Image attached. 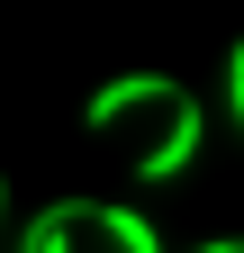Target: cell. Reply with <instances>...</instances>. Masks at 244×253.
<instances>
[{
    "label": "cell",
    "mask_w": 244,
    "mask_h": 253,
    "mask_svg": "<svg viewBox=\"0 0 244 253\" xmlns=\"http://www.w3.org/2000/svg\"><path fill=\"white\" fill-rule=\"evenodd\" d=\"M181 100H190L181 82H163V73H127V82H100V90H90L81 126H90V136H109L118 118H136V109H181Z\"/></svg>",
    "instance_id": "obj_1"
},
{
    "label": "cell",
    "mask_w": 244,
    "mask_h": 253,
    "mask_svg": "<svg viewBox=\"0 0 244 253\" xmlns=\"http://www.w3.org/2000/svg\"><path fill=\"white\" fill-rule=\"evenodd\" d=\"M226 118H235V126H244V37H235V45H226Z\"/></svg>",
    "instance_id": "obj_5"
},
{
    "label": "cell",
    "mask_w": 244,
    "mask_h": 253,
    "mask_svg": "<svg viewBox=\"0 0 244 253\" xmlns=\"http://www.w3.org/2000/svg\"><path fill=\"white\" fill-rule=\"evenodd\" d=\"M90 208H100V199H54V208H37L27 235H18V253H64V244L90 226Z\"/></svg>",
    "instance_id": "obj_3"
},
{
    "label": "cell",
    "mask_w": 244,
    "mask_h": 253,
    "mask_svg": "<svg viewBox=\"0 0 244 253\" xmlns=\"http://www.w3.org/2000/svg\"><path fill=\"white\" fill-rule=\"evenodd\" d=\"M199 145H208V109H199V100H181L172 126H163V145H145V154H136V181H181V172L199 163Z\"/></svg>",
    "instance_id": "obj_2"
},
{
    "label": "cell",
    "mask_w": 244,
    "mask_h": 253,
    "mask_svg": "<svg viewBox=\"0 0 244 253\" xmlns=\"http://www.w3.org/2000/svg\"><path fill=\"white\" fill-rule=\"evenodd\" d=\"M0 217H9V172H0Z\"/></svg>",
    "instance_id": "obj_7"
},
{
    "label": "cell",
    "mask_w": 244,
    "mask_h": 253,
    "mask_svg": "<svg viewBox=\"0 0 244 253\" xmlns=\"http://www.w3.org/2000/svg\"><path fill=\"white\" fill-rule=\"evenodd\" d=\"M90 226H100L118 253H163V235H154V217H145V208H118V199H100V208H90Z\"/></svg>",
    "instance_id": "obj_4"
},
{
    "label": "cell",
    "mask_w": 244,
    "mask_h": 253,
    "mask_svg": "<svg viewBox=\"0 0 244 253\" xmlns=\"http://www.w3.org/2000/svg\"><path fill=\"white\" fill-rule=\"evenodd\" d=\"M235 253H244V235H235Z\"/></svg>",
    "instance_id": "obj_8"
},
{
    "label": "cell",
    "mask_w": 244,
    "mask_h": 253,
    "mask_svg": "<svg viewBox=\"0 0 244 253\" xmlns=\"http://www.w3.org/2000/svg\"><path fill=\"white\" fill-rule=\"evenodd\" d=\"M199 253H235V235H217V244H199Z\"/></svg>",
    "instance_id": "obj_6"
}]
</instances>
